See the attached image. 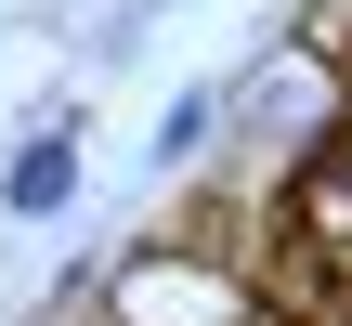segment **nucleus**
I'll return each mask as SVG.
<instances>
[{
  "instance_id": "nucleus-1",
  "label": "nucleus",
  "mask_w": 352,
  "mask_h": 326,
  "mask_svg": "<svg viewBox=\"0 0 352 326\" xmlns=\"http://www.w3.org/2000/svg\"><path fill=\"white\" fill-rule=\"evenodd\" d=\"M91 183V144H78V105H52L13 157H0V222H65Z\"/></svg>"
},
{
  "instance_id": "nucleus-2",
  "label": "nucleus",
  "mask_w": 352,
  "mask_h": 326,
  "mask_svg": "<svg viewBox=\"0 0 352 326\" xmlns=\"http://www.w3.org/2000/svg\"><path fill=\"white\" fill-rule=\"evenodd\" d=\"M235 144V78H196V91H170V118H157V170H196V157H222Z\"/></svg>"
},
{
  "instance_id": "nucleus-3",
  "label": "nucleus",
  "mask_w": 352,
  "mask_h": 326,
  "mask_svg": "<svg viewBox=\"0 0 352 326\" xmlns=\"http://www.w3.org/2000/svg\"><path fill=\"white\" fill-rule=\"evenodd\" d=\"M144 13H170V0H131V26H144Z\"/></svg>"
},
{
  "instance_id": "nucleus-4",
  "label": "nucleus",
  "mask_w": 352,
  "mask_h": 326,
  "mask_svg": "<svg viewBox=\"0 0 352 326\" xmlns=\"http://www.w3.org/2000/svg\"><path fill=\"white\" fill-rule=\"evenodd\" d=\"M340 144H352V118H340Z\"/></svg>"
}]
</instances>
